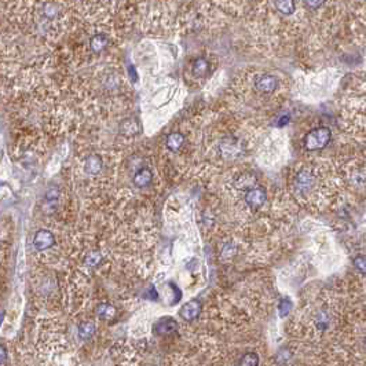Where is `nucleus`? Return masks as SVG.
Masks as SVG:
<instances>
[{
	"instance_id": "nucleus-16",
	"label": "nucleus",
	"mask_w": 366,
	"mask_h": 366,
	"mask_svg": "<svg viewBox=\"0 0 366 366\" xmlns=\"http://www.w3.org/2000/svg\"><path fill=\"white\" fill-rule=\"evenodd\" d=\"M208 70H210V64H208V61L202 57L200 58H197L193 62V73L194 76L197 77H204L205 74L208 73Z\"/></svg>"
},
{
	"instance_id": "nucleus-9",
	"label": "nucleus",
	"mask_w": 366,
	"mask_h": 366,
	"mask_svg": "<svg viewBox=\"0 0 366 366\" xmlns=\"http://www.w3.org/2000/svg\"><path fill=\"white\" fill-rule=\"evenodd\" d=\"M151 181H153V174H151L149 168H141V170L134 175V179H132L134 185L139 187V189L149 186L151 183Z\"/></svg>"
},
{
	"instance_id": "nucleus-17",
	"label": "nucleus",
	"mask_w": 366,
	"mask_h": 366,
	"mask_svg": "<svg viewBox=\"0 0 366 366\" xmlns=\"http://www.w3.org/2000/svg\"><path fill=\"white\" fill-rule=\"evenodd\" d=\"M260 358H259L258 352H247L241 356L238 362V366H259Z\"/></svg>"
},
{
	"instance_id": "nucleus-29",
	"label": "nucleus",
	"mask_w": 366,
	"mask_h": 366,
	"mask_svg": "<svg viewBox=\"0 0 366 366\" xmlns=\"http://www.w3.org/2000/svg\"><path fill=\"white\" fill-rule=\"evenodd\" d=\"M6 358H7V352H6L5 347L0 346V365L6 361Z\"/></svg>"
},
{
	"instance_id": "nucleus-15",
	"label": "nucleus",
	"mask_w": 366,
	"mask_h": 366,
	"mask_svg": "<svg viewBox=\"0 0 366 366\" xmlns=\"http://www.w3.org/2000/svg\"><path fill=\"white\" fill-rule=\"evenodd\" d=\"M59 200V190L55 189V187H51L47 190L46 195H44V202H46V210H51L54 211L55 207H57V202Z\"/></svg>"
},
{
	"instance_id": "nucleus-11",
	"label": "nucleus",
	"mask_w": 366,
	"mask_h": 366,
	"mask_svg": "<svg viewBox=\"0 0 366 366\" xmlns=\"http://www.w3.org/2000/svg\"><path fill=\"white\" fill-rule=\"evenodd\" d=\"M106 44H108V37L105 34H94L91 40H90V49L93 50V53H95V54H99L101 51L105 50Z\"/></svg>"
},
{
	"instance_id": "nucleus-1",
	"label": "nucleus",
	"mask_w": 366,
	"mask_h": 366,
	"mask_svg": "<svg viewBox=\"0 0 366 366\" xmlns=\"http://www.w3.org/2000/svg\"><path fill=\"white\" fill-rule=\"evenodd\" d=\"M332 139V131L328 127H318L311 130L304 137V147L307 150H321Z\"/></svg>"
},
{
	"instance_id": "nucleus-28",
	"label": "nucleus",
	"mask_w": 366,
	"mask_h": 366,
	"mask_svg": "<svg viewBox=\"0 0 366 366\" xmlns=\"http://www.w3.org/2000/svg\"><path fill=\"white\" fill-rule=\"evenodd\" d=\"M288 121H289V116L288 114H283L282 117L278 120V123H277V126L282 127V126H285V124H288Z\"/></svg>"
},
{
	"instance_id": "nucleus-18",
	"label": "nucleus",
	"mask_w": 366,
	"mask_h": 366,
	"mask_svg": "<svg viewBox=\"0 0 366 366\" xmlns=\"http://www.w3.org/2000/svg\"><path fill=\"white\" fill-rule=\"evenodd\" d=\"M293 307V303L292 300L288 298V296H285L279 300L278 303V315L279 318H285L288 317V314L291 312Z\"/></svg>"
},
{
	"instance_id": "nucleus-6",
	"label": "nucleus",
	"mask_w": 366,
	"mask_h": 366,
	"mask_svg": "<svg viewBox=\"0 0 366 366\" xmlns=\"http://www.w3.org/2000/svg\"><path fill=\"white\" fill-rule=\"evenodd\" d=\"M277 86H278L277 78L274 76H270V74L260 76L255 82V87L258 88L259 91H263V93H273L274 90L277 88Z\"/></svg>"
},
{
	"instance_id": "nucleus-4",
	"label": "nucleus",
	"mask_w": 366,
	"mask_h": 366,
	"mask_svg": "<svg viewBox=\"0 0 366 366\" xmlns=\"http://www.w3.org/2000/svg\"><path fill=\"white\" fill-rule=\"evenodd\" d=\"M178 328L179 325L172 317H161L153 325V332L156 333L157 336H168L175 333Z\"/></svg>"
},
{
	"instance_id": "nucleus-2",
	"label": "nucleus",
	"mask_w": 366,
	"mask_h": 366,
	"mask_svg": "<svg viewBox=\"0 0 366 366\" xmlns=\"http://www.w3.org/2000/svg\"><path fill=\"white\" fill-rule=\"evenodd\" d=\"M201 311H202V303L198 299H191L182 306L179 315L185 322H193L195 319H198Z\"/></svg>"
},
{
	"instance_id": "nucleus-20",
	"label": "nucleus",
	"mask_w": 366,
	"mask_h": 366,
	"mask_svg": "<svg viewBox=\"0 0 366 366\" xmlns=\"http://www.w3.org/2000/svg\"><path fill=\"white\" fill-rule=\"evenodd\" d=\"M277 9H278L282 14H292L295 11V3L291 0H283V2H277L275 3Z\"/></svg>"
},
{
	"instance_id": "nucleus-21",
	"label": "nucleus",
	"mask_w": 366,
	"mask_h": 366,
	"mask_svg": "<svg viewBox=\"0 0 366 366\" xmlns=\"http://www.w3.org/2000/svg\"><path fill=\"white\" fill-rule=\"evenodd\" d=\"M291 358H292V354H291V351H289L287 347L281 348V350L278 351V354H277V362L281 363V365L287 363Z\"/></svg>"
},
{
	"instance_id": "nucleus-5",
	"label": "nucleus",
	"mask_w": 366,
	"mask_h": 366,
	"mask_svg": "<svg viewBox=\"0 0 366 366\" xmlns=\"http://www.w3.org/2000/svg\"><path fill=\"white\" fill-rule=\"evenodd\" d=\"M55 244L54 234L49 231V230L42 229L36 231L33 237V245L37 251H46V249L51 248Z\"/></svg>"
},
{
	"instance_id": "nucleus-19",
	"label": "nucleus",
	"mask_w": 366,
	"mask_h": 366,
	"mask_svg": "<svg viewBox=\"0 0 366 366\" xmlns=\"http://www.w3.org/2000/svg\"><path fill=\"white\" fill-rule=\"evenodd\" d=\"M101 262H102V255L97 252V251L90 252V254L86 256V259H84V264H86L87 267H97Z\"/></svg>"
},
{
	"instance_id": "nucleus-30",
	"label": "nucleus",
	"mask_w": 366,
	"mask_h": 366,
	"mask_svg": "<svg viewBox=\"0 0 366 366\" xmlns=\"http://www.w3.org/2000/svg\"><path fill=\"white\" fill-rule=\"evenodd\" d=\"M308 6H311V7H318V6H321L322 3H317V2H307Z\"/></svg>"
},
{
	"instance_id": "nucleus-7",
	"label": "nucleus",
	"mask_w": 366,
	"mask_h": 366,
	"mask_svg": "<svg viewBox=\"0 0 366 366\" xmlns=\"http://www.w3.org/2000/svg\"><path fill=\"white\" fill-rule=\"evenodd\" d=\"M314 182V176L308 170H302L298 172V175L295 178V186L299 191H306L311 187Z\"/></svg>"
},
{
	"instance_id": "nucleus-22",
	"label": "nucleus",
	"mask_w": 366,
	"mask_h": 366,
	"mask_svg": "<svg viewBox=\"0 0 366 366\" xmlns=\"http://www.w3.org/2000/svg\"><path fill=\"white\" fill-rule=\"evenodd\" d=\"M237 252V247H235L233 242H229V244H226L223 248H222V258L225 259H229V258H233Z\"/></svg>"
},
{
	"instance_id": "nucleus-27",
	"label": "nucleus",
	"mask_w": 366,
	"mask_h": 366,
	"mask_svg": "<svg viewBox=\"0 0 366 366\" xmlns=\"http://www.w3.org/2000/svg\"><path fill=\"white\" fill-rule=\"evenodd\" d=\"M128 74H130V77L132 78V82H137L138 80V73L135 68H134V65H130L128 66Z\"/></svg>"
},
{
	"instance_id": "nucleus-24",
	"label": "nucleus",
	"mask_w": 366,
	"mask_h": 366,
	"mask_svg": "<svg viewBox=\"0 0 366 366\" xmlns=\"http://www.w3.org/2000/svg\"><path fill=\"white\" fill-rule=\"evenodd\" d=\"M44 15H46L47 18H54L55 15H57V7H55V5H53V3L44 5Z\"/></svg>"
},
{
	"instance_id": "nucleus-25",
	"label": "nucleus",
	"mask_w": 366,
	"mask_h": 366,
	"mask_svg": "<svg viewBox=\"0 0 366 366\" xmlns=\"http://www.w3.org/2000/svg\"><path fill=\"white\" fill-rule=\"evenodd\" d=\"M354 264H355L356 269L359 270L362 274H365V256H363V255L356 256V258L354 259Z\"/></svg>"
},
{
	"instance_id": "nucleus-12",
	"label": "nucleus",
	"mask_w": 366,
	"mask_h": 366,
	"mask_svg": "<svg viewBox=\"0 0 366 366\" xmlns=\"http://www.w3.org/2000/svg\"><path fill=\"white\" fill-rule=\"evenodd\" d=\"M120 131L123 135H135L139 131V123L137 118H126L120 124Z\"/></svg>"
},
{
	"instance_id": "nucleus-13",
	"label": "nucleus",
	"mask_w": 366,
	"mask_h": 366,
	"mask_svg": "<svg viewBox=\"0 0 366 366\" xmlns=\"http://www.w3.org/2000/svg\"><path fill=\"white\" fill-rule=\"evenodd\" d=\"M183 142H185V137L182 135L181 132H172L170 134L168 137H167V147L172 151H176L178 149H181L182 145H183Z\"/></svg>"
},
{
	"instance_id": "nucleus-23",
	"label": "nucleus",
	"mask_w": 366,
	"mask_h": 366,
	"mask_svg": "<svg viewBox=\"0 0 366 366\" xmlns=\"http://www.w3.org/2000/svg\"><path fill=\"white\" fill-rule=\"evenodd\" d=\"M168 287H170V289H171L172 293H174V300H172L171 304H176V303L179 302V300L182 299V291L178 288L174 282L168 283Z\"/></svg>"
},
{
	"instance_id": "nucleus-3",
	"label": "nucleus",
	"mask_w": 366,
	"mask_h": 366,
	"mask_svg": "<svg viewBox=\"0 0 366 366\" xmlns=\"http://www.w3.org/2000/svg\"><path fill=\"white\" fill-rule=\"evenodd\" d=\"M267 200V193L262 186H254L245 193V202L251 210H258Z\"/></svg>"
},
{
	"instance_id": "nucleus-10",
	"label": "nucleus",
	"mask_w": 366,
	"mask_h": 366,
	"mask_svg": "<svg viewBox=\"0 0 366 366\" xmlns=\"http://www.w3.org/2000/svg\"><path fill=\"white\" fill-rule=\"evenodd\" d=\"M116 314H117L116 307L109 303H101L97 307V317L102 321H112L113 318L116 317Z\"/></svg>"
},
{
	"instance_id": "nucleus-14",
	"label": "nucleus",
	"mask_w": 366,
	"mask_h": 366,
	"mask_svg": "<svg viewBox=\"0 0 366 366\" xmlns=\"http://www.w3.org/2000/svg\"><path fill=\"white\" fill-rule=\"evenodd\" d=\"M95 331H97V327H95V323L93 322H83L78 325V337L82 339V340H90L91 337L95 335Z\"/></svg>"
},
{
	"instance_id": "nucleus-26",
	"label": "nucleus",
	"mask_w": 366,
	"mask_h": 366,
	"mask_svg": "<svg viewBox=\"0 0 366 366\" xmlns=\"http://www.w3.org/2000/svg\"><path fill=\"white\" fill-rule=\"evenodd\" d=\"M146 298L150 299V300H157V299H158V293H157V291L154 287H150V288L147 289Z\"/></svg>"
},
{
	"instance_id": "nucleus-8",
	"label": "nucleus",
	"mask_w": 366,
	"mask_h": 366,
	"mask_svg": "<svg viewBox=\"0 0 366 366\" xmlns=\"http://www.w3.org/2000/svg\"><path fill=\"white\" fill-rule=\"evenodd\" d=\"M102 170V158L98 154H91L86 158L84 161V171L88 175H97Z\"/></svg>"
}]
</instances>
